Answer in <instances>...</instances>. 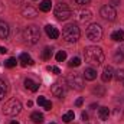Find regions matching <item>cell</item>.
Instances as JSON below:
<instances>
[{"label":"cell","instance_id":"1","mask_svg":"<svg viewBox=\"0 0 124 124\" xmlns=\"http://www.w3.org/2000/svg\"><path fill=\"white\" fill-rule=\"evenodd\" d=\"M84 56L91 65H101L104 62V52L98 46H87L84 49Z\"/></svg>","mask_w":124,"mask_h":124},{"label":"cell","instance_id":"2","mask_svg":"<svg viewBox=\"0 0 124 124\" xmlns=\"http://www.w3.org/2000/svg\"><path fill=\"white\" fill-rule=\"evenodd\" d=\"M79 35H81L79 28H78L75 23H69V25H66V26L63 28V31H62V38H63V40L68 42V43H74V42H77V40L79 39Z\"/></svg>","mask_w":124,"mask_h":124},{"label":"cell","instance_id":"3","mask_svg":"<svg viewBox=\"0 0 124 124\" xmlns=\"http://www.w3.org/2000/svg\"><path fill=\"white\" fill-rule=\"evenodd\" d=\"M20 110H22V104H20V101L16 100V98H10V100L6 101L4 105H3V113H4L6 116H12V117H13V116H16V114H19Z\"/></svg>","mask_w":124,"mask_h":124},{"label":"cell","instance_id":"4","mask_svg":"<svg viewBox=\"0 0 124 124\" xmlns=\"http://www.w3.org/2000/svg\"><path fill=\"white\" fill-rule=\"evenodd\" d=\"M25 39H26L28 43L36 45L39 42V39H40V31H39V28H36V26H28L25 29Z\"/></svg>","mask_w":124,"mask_h":124},{"label":"cell","instance_id":"5","mask_svg":"<svg viewBox=\"0 0 124 124\" xmlns=\"http://www.w3.org/2000/svg\"><path fill=\"white\" fill-rule=\"evenodd\" d=\"M54 13H55V17H56L58 20H66V19L71 17V9L68 7L66 3H62V1L56 4Z\"/></svg>","mask_w":124,"mask_h":124},{"label":"cell","instance_id":"6","mask_svg":"<svg viewBox=\"0 0 124 124\" xmlns=\"http://www.w3.org/2000/svg\"><path fill=\"white\" fill-rule=\"evenodd\" d=\"M66 82L71 88L79 91L84 88V75H79V74H71L68 78H66Z\"/></svg>","mask_w":124,"mask_h":124},{"label":"cell","instance_id":"7","mask_svg":"<svg viewBox=\"0 0 124 124\" xmlns=\"http://www.w3.org/2000/svg\"><path fill=\"white\" fill-rule=\"evenodd\" d=\"M87 36H88L90 40H94V42L101 40V38H102V29H101V26L98 23L90 25L88 29H87Z\"/></svg>","mask_w":124,"mask_h":124},{"label":"cell","instance_id":"8","mask_svg":"<svg viewBox=\"0 0 124 124\" xmlns=\"http://www.w3.org/2000/svg\"><path fill=\"white\" fill-rule=\"evenodd\" d=\"M100 13H101V16H102V19L110 20V22H113V20L116 19V16H117V12H116V9H114L111 4L102 6L101 10H100Z\"/></svg>","mask_w":124,"mask_h":124},{"label":"cell","instance_id":"9","mask_svg":"<svg viewBox=\"0 0 124 124\" xmlns=\"http://www.w3.org/2000/svg\"><path fill=\"white\" fill-rule=\"evenodd\" d=\"M51 93L54 94L55 97H58V98H62V97L65 95V85H62L59 82H55V84L51 87Z\"/></svg>","mask_w":124,"mask_h":124},{"label":"cell","instance_id":"10","mask_svg":"<svg viewBox=\"0 0 124 124\" xmlns=\"http://www.w3.org/2000/svg\"><path fill=\"white\" fill-rule=\"evenodd\" d=\"M75 15H77V19L79 20V22H87V20H90L93 16H91V12L90 10H78V12H75Z\"/></svg>","mask_w":124,"mask_h":124},{"label":"cell","instance_id":"11","mask_svg":"<svg viewBox=\"0 0 124 124\" xmlns=\"http://www.w3.org/2000/svg\"><path fill=\"white\" fill-rule=\"evenodd\" d=\"M45 32H46V35H48L51 39H58V38H59V31H58L55 26H52V25H46V26H45Z\"/></svg>","mask_w":124,"mask_h":124},{"label":"cell","instance_id":"12","mask_svg":"<svg viewBox=\"0 0 124 124\" xmlns=\"http://www.w3.org/2000/svg\"><path fill=\"white\" fill-rule=\"evenodd\" d=\"M113 77H114V71H113V68H111L110 65L105 66L104 71H102V75H101L102 81H104V82H108L110 79H113Z\"/></svg>","mask_w":124,"mask_h":124},{"label":"cell","instance_id":"13","mask_svg":"<svg viewBox=\"0 0 124 124\" xmlns=\"http://www.w3.org/2000/svg\"><path fill=\"white\" fill-rule=\"evenodd\" d=\"M9 33H10L9 25H7L4 20H0V38H1V39H7Z\"/></svg>","mask_w":124,"mask_h":124},{"label":"cell","instance_id":"14","mask_svg":"<svg viewBox=\"0 0 124 124\" xmlns=\"http://www.w3.org/2000/svg\"><path fill=\"white\" fill-rule=\"evenodd\" d=\"M22 15H23L25 17H36L38 10H36V9H33L32 6H25V7L22 9Z\"/></svg>","mask_w":124,"mask_h":124},{"label":"cell","instance_id":"15","mask_svg":"<svg viewBox=\"0 0 124 124\" xmlns=\"http://www.w3.org/2000/svg\"><path fill=\"white\" fill-rule=\"evenodd\" d=\"M82 75H84V78L87 81H94L97 78V71L94 68H85V71L82 72Z\"/></svg>","mask_w":124,"mask_h":124},{"label":"cell","instance_id":"16","mask_svg":"<svg viewBox=\"0 0 124 124\" xmlns=\"http://www.w3.org/2000/svg\"><path fill=\"white\" fill-rule=\"evenodd\" d=\"M25 87H26L28 90H31L32 93H36V91L39 90V84H36L35 81H32V79H29V78L25 79Z\"/></svg>","mask_w":124,"mask_h":124},{"label":"cell","instance_id":"17","mask_svg":"<svg viewBox=\"0 0 124 124\" xmlns=\"http://www.w3.org/2000/svg\"><path fill=\"white\" fill-rule=\"evenodd\" d=\"M39 9H40V12H49L51 9H52V0H42V3L39 4Z\"/></svg>","mask_w":124,"mask_h":124},{"label":"cell","instance_id":"18","mask_svg":"<svg viewBox=\"0 0 124 124\" xmlns=\"http://www.w3.org/2000/svg\"><path fill=\"white\" fill-rule=\"evenodd\" d=\"M19 61L20 63L23 65V66H28V65H33V61H32V58L28 55V54H22L20 56H19Z\"/></svg>","mask_w":124,"mask_h":124},{"label":"cell","instance_id":"19","mask_svg":"<svg viewBox=\"0 0 124 124\" xmlns=\"http://www.w3.org/2000/svg\"><path fill=\"white\" fill-rule=\"evenodd\" d=\"M31 120L35 124H42L43 123V114H40V113H38V111H36V113H32Z\"/></svg>","mask_w":124,"mask_h":124},{"label":"cell","instance_id":"20","mask_svg":"<svg viewBox=\"0 0 124 124\" xmlns=\"http://www.w3.org/2000/svg\"><path fill=\"white\" fill-rule=\"evenodd\" d=\"M123 59H124V46H121V48L116 49V52H114V61L121 62Z\"/></svg>","mask_w":124,"mask_h":124},{"label":"cell","instance_id":"21","mask_svg":"<svg viewBox=\"0 0 124 124\" xmlns=\"http://www.w3.org/2000/svg\"><path fill=\"white\" fill-rule=\"evenodd\" d=\"M111 39L116 42H123L124 40V32L123 31H116L111 33Z\"/></svg>","mask_w":124,"mask_h":124},{"label":"cell","instance_id":"22","mask_svg":"<svg viewBox=\"0 0 124 124\" xmlns=\"http://www.w3.org/2000/svg\"><path fill=\"white\" fill-rule=\"evenodd\" d=\"M108 116H110V110H108L107 107H101V108L98 110V117H100L101 120H108Z\"/></svg>","mask_w":124,"mask_h":124},{"label":"cell","instance_id":"23","mask_svg":"<svg viewBox=\"0 0 124 124\" xmlns=\"http://www.w3.org/2000/svg\"><path fill=\"white\" fill-rule=\"evenodd\" d=\"M74 118H75V114H74V111H68V113H65V114L62 116V120H63V123H71Z\"/></svg>","mask_w":124,"mask_h":124},{"label":"cell","instance_id":"24","mask_svg":"<svg viewBox=\"0 0 124 124\" xmlns=\"http://www.w3.org/2000/svg\"><path fill=\"white\" fill-rule=\"evenodd\" d=\"M51 56H52V48H45L42 51V59L48 61V59H51Z\"/></svg>","mask_w":124,"mask_h":124},{"label":"cell","instance_id":"25","mask_svg":"<svg viewBox=\"0 0 124 124\" xmlns=\"http://www.w3.org/2000/svg\"><path fill=\"white\" fill-rule=\"evenodd\" d=\"M6 91H7V87H6V82L0 78V101L4 98V95H6Z\"/></svg>","mask_w":124,"mask_h":124},{"label":"cell","instance_id":"26","mask_svg":"<svg viewBox=\"0 0 124 124\" xmlns=\"http://www.w3.org/2000/svg\"><path fill=\"white\" fill-rule=\"evenodd\" d=\"M71 68H77V66H79L81 65V59L78 58V56H75V58H72L71 61H69V63H68Z\"/></svg>","mask_w":124,"mask_h":124},{"label":"cell","instance_id":"27","mask_svg":"<svg viewBox=\"0 0 124 124\" xmlns=\"http://www.w3.org/2000/svg\"><path fill=\"white\" fill-rule=\"evenodd\" d=\"M55 58H56V61L58 62H63L65 59H66V52H65V51H59V52L56 54Z\"/></svg>","mask_w":124,"mask_h":124},{"label":"cell","instance_id":"28","mask_svg":"<svg viewBox=\"0 0 124 124\" xmlns=\"http://www.w3.org/2000/svg\"><path fill=\"white\" fill-rule=\"evenodd\" d=\"M16 58H9L7 61L4 62V66H7V68H13V66H16Z\"/></svg>","mask_w":124,"mask_h":124},{"label":"cell","instance_id":"29","mask_svg":"<svg viewBox=\"0 0 124 124\" xmlns=\"http://www.w3.org/2000/svg\"><path fill=\"white\" fill-rule=\"evenodd\" d=\"M114 77H116L117 81H124V69H118V71H116Z\"/></svg>","mask_w":124,"mask_h":124},{"label":"cell","instance_id":"30","mask_svg":"<svg viewBox=\"0 0 124 124\" xmlns=\"http://www.w3.org/2000/svg\"><path fill=\"white\" fill-rule=\"evenodd\" d=\"M93 93H94V94H97L98 97H102V95H104V93H105V90H104L101 85H98V87H95V88L93 90Z\"/></svg>","mask_w":124,"mask_h":124},{"label":"cell","instance_id":"31","mask_svg":"<svg viewBox=\"0 0 124 124\" xmlns=\"http://www.w3.org/2000/svg\"><path fill=\"white\" fill-rule=\"evenodd\" d=\"M48 71H52V72H54V74H56V75H58V74H61V71H59V68H58V66H49V68H48Z\"/></svg>","mask_w":124,"mask_h":124},{"label":"cell","instance_id":"32","mask_svg":"<svg viewBox=\"0 0 124 124\" xmlns=\"http://www.w3.org/2000/svg\"><path fill=\"white\" fill-rule=\"evenodd\" d=\"M45 102H46L45 97H38V104H39L40 107H43V105H45Z\"/></svg>","mask_w":124,"mask_h":124},{"label":"cell","instance_id":"33","mask_svg":"<svg viewBox=\"0 0 124 124\" xmlns=\"http://www.w3.org/2000/svg\"><path fill=\"white\" fill-rule=\"evenodd\" d=\"M43 108H45V110H48V111H49V110H52V102L46 100V102H45V105H43Z\"/></svg>","mask_w":124,"mask_h":124},{"label":"cell","instance_id":"34","mask_svg":"<svg viewBox=\"0 0 124 124\" xmlns=\"http://www.w3.org/2000/svg\"><path fill=\"white\" fill-rule=\"evenodd\" d=\"M82 102H84V100H82V98H78V100L75 101V105H77V107H81Z\"/></svg>","mask_w":124,"mask_h":124},{"label":"cell","instance_id":"35","mask_svg":"<svg viewBox=\"0 0 124 124\" xmlns=\"http://www.w3.org/2000/svg\"><path fill=\"white\" fill-rule=\"evenodd\" d=\"M75 1H77L78 4H88L91 0H75Z\"/></svg>","mask_w":124,"mask_h":124},{"label":"cell","instance_id":"36","mask_svg":"<svg viewBox=\"0 0 124 124\" xmlns=\"http://www.w3.org/2000/svg\"><path fill=\"white\" fill-rule=\"evenodd\" d=\"M81 118H82V120H84V121H87V120H88V114H87V113H85V111H84V113H82V114H81Z\"/></svg>","mask_w":124,"mask_h":124},{"label":"cell","instance_id":"37","mask_svg":"<svg viewBox=\"0 0 124 124\" xmlns=\"http://www.w3.org/2000/svg\"><path fill=\"white\" fill-rule=\"evenodd\" d=\"M6 52H7V49H6V48H3V46H0V54H1V55H4Z\"/></svg>","mask_w":124,"mask_h":124},{"label":"cell","instance_id":"38","mask_svg":"<svg viewBox=\"0 0 124 124\" xmlns=\"http://www.w3.org/2000/svg\"><path fill=\"white\" fill-rule=\"evenodd\" d=\"M117 4H120V0H113V3H111V6L114 7V6H117Z\"/></svg>","mask_w":124,"mask_h":124},{"label":"cell","instance_id":"39","mask_svg":"<svg viewBox=\"0 0 124 124\" xmlns=\"http://www.w3.org/2000/svg\"><path fill=\"white\" fill-rule=\"evenodd\" d=\"M10 124H19V121H12Z\"/></svg>","mask_w":124,"mask_h":124},{"label":"cell","instance_id":"40","mask_svg":"<svg viewBox=\"0 0 124 124\" xmlns=\"http://www.w3.org/2000/svg\"><path fill=\"white\" fill-rule=\"evenodd\" d=\"M51 124H55V123H51Z\"/></svg>","mask_w":124,"mask_h":124}]
</instances>
